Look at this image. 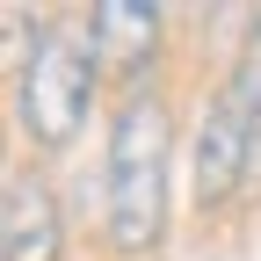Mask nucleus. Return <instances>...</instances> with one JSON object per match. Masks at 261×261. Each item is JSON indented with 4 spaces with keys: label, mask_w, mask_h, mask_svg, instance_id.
Listing matches in <instances>:
<instances>
[{
    "label": "nucleus",
    "mask_w": 261,
    "mask_h": 261,
    "mask_svg": "<svg viewBox=\"0 0 261 261\" xmlns=\"http://www.w3.org/2000/svg\"><path fill=\"white\" fill-rule=\"evenodd\" d=\"M240 102V116H247V130H254V152H261V29L247 37V51H240V73H232V87H225Z\"/></svg>",
    "instance_id": "423d86ee"
},
{
    "label": "nucleus",
    "mask_w": 261,
    "mask_h": 261,
    "mask_svg": "<svg viewBox=\"0 0 261 261\" xmlns=\"http://www.w3.org/2000/svg\"><path fill=\"white\" fill-rule=\"evenodd\" d=\"M167 225V109L160 94H130L109 123V240L152 247Z\"/></svg>",
    "instance_id": "f257e3e1"
},
{
    "label": "nucleus",
    "mask_w": 261,
    "mask_h": 261,
    "mask_svg": "<svg viewBox=\"0 0 261 261\" xmlns=\"http://www.w3.org/2000/svg\"><path fill=\"white\" fill-rule=\"evenodd\" d=\"M87 94H94V51L73 29L37 37V51L22 65V130L37 145H65L87 116Z\"/></svg>",
    "instance_id": "f03ea898"
},
{
    "label": "nucleus",
    "mask_w": 261,
    "mask_h": 261,
    "mask_svg": "<svg viewBox=\"0 0 261 261\" xmlns=\"http://www.w3.org/2000/svg\"><path fill=\"white\" fill-rule=\"evenodd\" d=\"M152 44H160V8H145V0H102L94 8V58L109 73H138Z\"/></svg>",
    "instance_id": "39448f33"
},
{
    "label": "nucleus",
    "mask_w": 261,
    "mask_h": 261,
    "mask_svg": "<svg viewBox=\"0 0 261 261\" xmlns=\"http://www.w3.org/2000/svg\"><path fill=\"white\" fill-rule=\"evenodd\" d=\"M0 240H8V261H58L65 225H58V196L37 174H8V196H0Z\"/></svg>",
    "instance_id": "20e7f679"
},
{
    "label": "nucleus",
    "mask_w": 261,
    "mask_h": 261,
    "mask_svg": "<svg viewBox=\"0 0 261 261\" xmlns=\"http://www.w3.org/2000/svg\"><path fill=\"white\" fill-rule=\"evenodd\" d=\"M254 160V130L240 116L232 94H218V102H203V123H196V196L203 203H218V196H232L240 174Z\"/></svg>",
    "instance_id": "7ed1b4c3"
}]
</instances>
